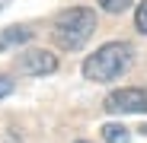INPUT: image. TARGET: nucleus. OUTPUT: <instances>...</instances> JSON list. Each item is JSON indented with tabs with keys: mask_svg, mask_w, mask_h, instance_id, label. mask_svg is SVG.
I'll return each instance as SVG.
<instances>
[{
	"mask_svg": "<svg viewBox=\"0 0 147 143\" xmlns=\"http://www.w3.org/2000/svg\"><path fill=\"white\" fill-rule=\"evenodd\" d=\"M93 32H96V13L86 10V7H70V10H64L55 19L51 38H55L58 48H64V51H80V48L93 38Z\"/></svg>",
	"mask_w": 147,
	"mask_h": 143,
	"instance_id": "obj_1",
	"label": "nucleus"
},
{
	"mask_svg": "<svg viewBox=\"0 0 147 143\" xmlns=\"http://www.w3.org/2000/svg\"><path fill=\"white\" fill-rule=\"evenodd\" d=\"M16 67L26 76H48L58 70V57L51 51H42V48H29V51H22L16 57Z\"/></svg>",
	"mask_w": 147,
	"mask_h": 143,
	"instance_id": "obj_4",
	"label": "nucleus"
},
{
	"mask_svg": "<svg viewBox=\"0 0 147 143\" xmlns=\"http://www.w3.org/2000/svg\"><path fill=\"white\" fill-rule=\"evenodd\" d=\"M10 92H13V80L10 76H0V99H7Z\"/></svg>",
	"mask_w": 147,
	"mask_h": 143,
	"instance_id": "obj_9",
	"label": "nucleus"
},
{
	"mask_svg": "<svg viewBox=\"0 0 147 143\" xmlns=\"http://www.w3.org/2000/svg\"><path fill=\"white\" fill-rule=\"evenodd\" d=\"M134 29L147 35V0H144V3L138 7V13H134Z\"/></svg>",
	"mask_w": 147,
	"mask_h": 143,
	"instance_id": "obj_7",
	"label": "nucleus"
},
{
	"mask_svg": "<svg viewBox=\"0 0 147 143\" xmlns=\"http://www.w3.org/2000/svg\"><path fill=\"white\" fill-rule=\"evenodd\" d=\"M128 3L131 0H99V7L106 13H121V10H128Z\"/></svg>",
	"mask_w": 147,
	"mask_h": 143,
	"instance_id": "obj_8",
	"label": "nucleus"
},
{
	"mask_svg": "<svg viewBox=\"0 0 147 143\" xmlns=\"http://www.w3.org/2000/svg\"><path fill=\"white\" fill-rule=\"evenodd\" d=\"M80 143H86V140H80Z\"/></svg>",
	"mask_w": 147,
	"mask_h": 143,
	"instance_id": "obj_12",
	"label": "nucleus"
},
{
	"mask_svg": "<svg viewBox=\"0 0 147 143\" xmlns=\"http://www.w3.org/2000/svg\"><path fill=\"white\" fill-rule=\"evenodd\" d=\"M29 38H32V29H26V26H10V29H3V32H0V48L26 45Z\"/></svg>",
	"mask_w": 147,
	"mask_h": 143,
	"instance_id": "obj_5",
	"label": "nucleus"
},
{
	"mask_svg": "<svg viewBox=\"0 0 147 143\" xmlns=\"http://www.w3.org/2000/svg\"><path fill=\"white\" fill-rule=\"evenodd\" d=\"M141 134H147V124H144V127H141Z\"/></svg>",
	"mask_w": 147,
	"mask_h": 143,
	"instance_id": "obj_10",
	"label": "nucleus"
},
{
	"mask_svg": "<svg viewBox=\"0 0 147 143\" xmlns=\"http://www.w3.org/2000/svg\"><path fill=\"white\" fill-rule=\"evenodd\" d=\"M106 111L112 114H147V89H115L106 99Z\"/></svg>",
	"mask_w": 147,
	"mask_h": 143,
	"instance_id": "obj_3",
	"label": "nucleus"
},
{
	"mask_svg": "<svg viewBox=\"0 0 147 143\" xmlns=\"http://www.w3.org/2000/svg\"><path fill=\"white\" fill-rule=\"evenodd\" d=\"M102 140L106 143H131V134L121 124H102Z\"/></svg>",
	"mask_w": 147,
	"mask_h": 143,
	"instance_id": "obj_6",
	"label": "nucleus"
},
{
	"mask_svg": "<svg viewBox=\"0 0 147 143\" xmlns=\"http://www.w3.org/2000/svg\"><path fill=\"white\" fill-rule=\"evenodd\" d=\"M128 64H131V45L109 41L102 48H96V51L83 61V76L93 80V83H109V80H118L125 73Z\"/></svg>",
	"mask_w": 147,
	"mask_h": 143,
	"instance_id": "obj_2",
	"label": "nucleus"
},
{
	"mask_svg": "<svg viewBox=\"0 0 147 143\" xmlns=\"http://www.w3.org/2000/svg\"><path fill=\"white\" fill-rule=\"evenodd\" d=\"M3 3H7V0H0V7H3Z\"/></svg>",
	"mask_w": 147,
	"mask_h": 143,
	"instance_id": "obj_11",
	"label": "nucleus"
}]
</instances>
